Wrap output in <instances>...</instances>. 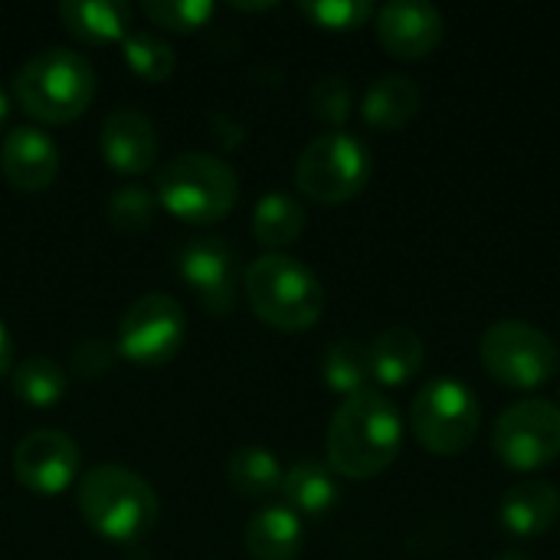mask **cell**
Returning a JSON list of instances; mask_svg holds the SVG:
<instances>
[{"label": "cell", "mask_w": 560, "mask_h": 560, "mask_svg": "<svg viewBox=\"0 0 560 560\" xmlns=\"http://www.w3.org/2000/svg\"><path fill=\"white\" fill-rule=\"evenodd\" d=\"M404 446V417L397 404L364 387L345 397L328 423V466L345 479H374L394 466Z\"/></svg>", "instance_id": "1"}, {"label": "cell", "mask_w": 560, "mask_h": 560, "mask_svg": "<svg viewBox=\"0 0 560 560\" xmlns=\"http://www.w3.org/2000/svg\"><path fill=\"white\" fill-rule=\"evenodd\" d=\"M75 505L85 525L115 545L141 541L158 522L154 489L135 469L115 463L82 472L75 489Z\"/></svg>", "instance_id": "2"}, {"label": "cell", "mask_w": 560, "mask_h": 560, "mask_svg": "<svg viewBox=\"0 0 560 560\" xmlns=\"http://www.w3.org/2000/svg\"><path fill=\"white\" fill-rule=\"evenodd\" d=\"M243 292L253 315L279 331H305L325 312L322 279L295 256L266 253L246 266Z\"/></svg>", "instance_id": "3"}, {"label": "cell", "mask_w": 560, "mask_h": 560, "mask_svg": "<svg viewBox=\"0 0 560 560\" xmlns=\"http://www.w3.org/2000/svg\"><path fill=\"white\" fill-rule=\"evenodd\" d=\"M95 85L98 82L92 62L69 46H49L30 56L13 75L16 102L33 118L49 125H66L79 118L92 105Z\"/></svg>", "instance_id": "4"}, {"label": "cell", "mask_w": 560, "mask_h": 560, "mask_svg": "<svg viewBox=\"0 0 560 560\" xmlns=\"http://www.w3.org/2000/svg\"><path fill=\"white\" fill-rule=\"evenodd\" d=\"M154 184L158 203L187 223H217L230 217L240 200L236 171L210 151H187L171 158L158 171Z\"/></svg>", "instance_id": "5"}, {"label": "cell", "mask_w": 560, "mask_h": 560, "mask_svg": "<svg viewBox=\"0 0 560 560\" xmlns=\"http://www.w3.org/2000/svg\"><path fill=\"white\" fill-rule=\"evenodd\" d=\"M410 427L423 450L436 456H459L479 436L482 404L466 381L433 377L413 394Z\"/></svg>", "instance_id": "6"}, {"label": "cell", "mask_w": 560, "mask_h": 560, "mask_svg": "<svg viewBox=\"0 0 560 560\" xmlns=\"http://www.w3.org/2000/svg\"><path fill=\"white\" fill-rule=\"evenodd\" d=\"M479 358L489 377L512 390H535L548 384L560 368L558 341L522 318H502L479 338Z\"/></svg>", "instance_id": "7"}, {"label": "cell", "mask_w": 560, "mask_h": 560, "mask_svg": "<svg viewBox=\"0 0 560 560\" xmlns=\"http://www.w3.org/2000/svg\"><path fill=\"white\" fill-rule=\"evenodd\" d=\"M374 161L371 148L351 131H325L312 138L295 161V184L318 203H345L364 190Z\"/></svg>", "instance_id": "8"}, {"label": "cell", "mask_w": 560, "mask_h": 560, "mask_svg": "<svg viewBox=\"0 0 560 560\" xmlns=\"http://www.w3.org/2000/svg\"><path fill=\"white\" fill-rule=\"evenodd\" d=\"M492 450L515 472L545 469L560 456V407L545 397L509 404L492 423Z\"/></svg>", "instance_id": "9"}, {"label": "cell", "mask_w": 560, "mask_h": 560, "mask_svg": "<svg viewBox=\"0 0 560 560\" xmlns=\"http://www.w3.org/2000/svg\"><path fill=\"white\" fill-rule=\"evenodd\" d=\"M187 318L177 299L148 292L128 305L118 325V354L138 368H164L184 345Z\"/></svg>", "instance_id": "10"}, {"label": "cell", "mask_w": 560, "mask_h": 560, "mask_svg": "<svg viewBox=\"0 0 560 560\" xmlns=\"http://www.w3.org/2000/svg\"><path fill=\"white\" fill-rule=\"evenodd\" d=\"M177 272L203 308H210L213 315H230L240 295V269H236V253L226 240L220 236L190 240L177 253Z\"/></svg>", "instance_id": "11"}, {"label": "cell", "mask_w": 560, "mask_h": 560, "mask_svg": "<svg viewBox=\"0 0 560 560\" xmlns=\"http://www.w3.org/2000/svg\"><path fill=\"white\" fill-rule=\"evenodd\" d=\"M82 453L62 430H33L13 453V476L36 495H59L79 476Z\"/></svg>", "instance_id": "12"}, {"label": "cell", "mask_w": 560, "mask_h": 560, "mask_svg": "<svg viewBox=\"0 0 560 560\" xmlns=\"http://www.w3.org/2000/svg\"><path fill=\"white\" fill-rule=\"evenodd\" d=\"M381 46L397 59H423L443 39V10L427 0H390L374 13Z\"/></svg>", "instance_id": "13"}, {"label": "cell", "mask_w": 560, "mask_h": 560, "mask_svg": "<svg viewBox=\"0 0 560 560\" xmlns=\"http://www.w3.org/2000/svg\"><path fill=\"white\" fill-rule=\"evenodd\" d=\"M0 171L16 190H43L59 174V148L36 125H16L3 135Z\"/></svg>", "instance_id": "14"}, {"label": "cell", "mask_w": 560, "mask_h": 560, "mask_svg": "<svg viewBox=\"0 0 560 560\" xmlns=\"http://www.w3.org/2000/svg\"><path fill=\"white\" fill-rule=\"evenodd\" d=\"M102 158L121 174H144L158 158V131L138 108H115L102 121Z\"/></svg>", "instance_id": "15"}, {"label": "cell", "mask_w": 560, "mask_h": 560, "mask_svg": "<svg viewBox=\"0 0 560 560\" xmlns=\"http://www.w3.org/2000/svg\"><path fill=\"white\" fill-rule=\"evenodd\" d=\"M560 518V492L548 479H522L499 502V522L509 535L538 538L548 535Z\"/></svg>", "instance_id": "16"}, {"label": "cell", "mask_w": 560, "mask_h": 560, "mask_svg": "<svg viewBox=\"0 0 560 560\" xmlns=\"http://www.w3.org/2000/svg\"><path fill=\"white\" fill-rule=\"evenodd\" d=\"M427 361V345L410 325H390L368 345L371 377L381 387H404L420 374Z\"/></svg>", "instance_id": "17"}, {"label": "cell", "mask_w": 560, "mask_h": 560, "mask_svg": "<svg viewBox=\"0 0 560 560\" xmlns=\"http://www.w3.org/2000/svg\"><path fill=\"white\" fill-rule=\"evenodd\" d=\"M420 105H423V92L410 75L384 72L368 85V92L361 98V115L374 128L397 131L420 112Z\"/></svg>", "instance_id": "18"}, {"label": "cell", "mask_w": 560, "mask_h": 560, "mask_svg": "<svg viewBox=\"0 0 560 560\" xmlns=\"http://www.w3.org/2000/svg\"><path fill=\"white\" fill-rule=\"evenodd\" d=\"M302 541V518L285 505H269L256 512L246 525V551L253 560H295Z\"/></svg>", "instance_id": "19"}, {"label": "cell", "mask_w": 560, "mask_h": 560, "mask_svg": "<svg viewBox=\"0 0 560 560\" xmlns=\"http://www.w3.org/2000/svg\"><path fill=\"white\" fill-rule=\"evenodd\" d=\"M59 16L66 30L85 43L125 39L131 30V7L118 0H62Z\"/></svg>", "instance_id": "20"}, {"label": "cell", "mask_w": 560, "mask_h": 560, "mask_svg": "<svg viewBox=\"0 0 560 560\" xmlns=\"http://www.w3.org/2000/svg\"><path fill=\"white\" fill-rule=\"evenodd\" d=\"M282 495H285V509H292L295 515H325L335 509L338 502V482L331 466L315 463V459H302L295 463L285 476H282Z\"/></svg>", "instance_id": "21"}, {"label": "cell", "mask_w": 560, "mask_h": 560, "mask_svg": "<svg viewBox=\"0 0 560 560\" xmlns=\"http://www.w3.org/2000/svg\"><path fill=\"white\" fill-rule=\"evenodd\" d=\"M305 223H308L305 207L292 194H282V190L259 197L253 210V236L272 253H279L282 246H292L305 233Z\"/></svg>", "instance_id": "22"}, {"label": "cell", "mask_w": 560, "mask_h": 560, "mask_svg": "<svg viewBox=\"0 0 560 560\" xmlns=\"http://www.w3.org/2000/svg\"><path fill=\"white\" fill-rule=\"evenodd\" d=\"M282 463L262 446H240L226 459V482L243 499H266L282 489Z\"/></svg>", "instance_id": "23"}, {"label": "cell", "mask_w": 560, "mask_h": 560, "mask_svg": "<svg viewBox=\"0 0 560 560\" xmlns=\"http://www.w3.org/2000/svg\"><path fill=\"white\" fill-rule=\"evenodd\" d=\"M322 377L341 397H351V394L364 390L368 381H371L368 345L358 341V338H338V341H331L325 348V358H322Z\"/></svg>", "instance_id": "24"}, {"label": "cell", "mask_w": 560, "mask_h": 560, "mask_svg": "<svg viewBox=\"0 0 560 560\" xmlns=\"http://www.w3.org/2000/svg\"><path fill=\"white\" fill-rule=\"evenodd\" d=\"M69 377L52 358H26L13 368V394L30 407H52L66 397Z\"/></svg>", "instance_id": "25"}, {"label": "cell", "mask_w": 560, "mask_h": 560, "mask_svg": "<svg viewBox=\"0 0 560 560\" xmlns=\"http://www.w3.org/2000/svg\"><path fill=\"white\" fill-rule=\"evenodd\" d=\"M121 56L144 82H164L177 69L174 46L154 30H128V36L121 39Z\"/></svg>", "instance_id": "26"}, {"label": "cell", "mask_w": 560, "mask_h": 560, "mask_svg": "<svg viewBox=\"0 0 560 560\" xmlns=\"http://www.w3.org/2000/svg\"><path fill=\"white\" fill-rule=\"evenodd\" d=\"M154 210H158V197H154L148 187H141V184H125V187H118V190L108 197L105 217H108V223H112L118 233H141V230L151 226Z\"/></svg>", "instance_id": "27"}, {"label": "cell", "mask_w": 560, "mask_h": 560, "mask_svg": "<svg viewBox=\"0 0 560 560\" xmlns=\"http://www.w3.org/2000/svg\"><path fill=\"white\" fill-rule=\"evenodd\" d=\"M299 10L325 30H354L377 13L371 0H302Z\"/></svg>", "instance_id": "28"}, {"label": "cell", "mask_w": 560, "mask_h": 560, "mask_svg": "<svg viewBox=\"0 0 560 560\" xmlns=\"http://www.w3.org/2000/svg\"><path fill=\"white\" fill-rule=\"evenodd\" d=\"M144 16L154 23V26H164V30H197L203 26L210 16H213V3L210 0H148L144 7Z\"/></svg>", "instance_id": "29"}, {"label": "cell", "mask_w": 560, "mask_h": 560, "mask_svg": "<svg viewBox=\"0 0 560 560\" xmlns=\"http://www.w3.org/2000/svg\"><path fill=\"white\" fill-rule=\"evenodd\" d=\"M312 112L328 125H345L354 112V92L345 75H322L312 85Z\"/></svg>", "instance_id": "30"}, {"label": "cell", "mask_w": 560, "mask_h": 560, "mask_svg": "<svg viewBox=\"0 0 560 560\" xmlns=\"http://www.w3.org/2000/svg\"><path fill=\"white\" fill-rule=\"evenodd\" d=\"M118 358H121L118 345H108L102 338H85L72 351V371L79 377H102V374H108L115 368Z\"/></svg>", "instance_id": "31"}, {"label": "cell", "mask_w": 560, "mask_h": 560, "mask_svg": "<svg viewBox=\"0 0 560 560\" xmlns=\"http://www.w3.org/2000/svg\"><path fill=\"white\" fill-rule=\"evenodd\" d=\"M13 368V338L7 331V325L0 322V377Z\"/></svg>", "instance_id": "32"}, {"label": "cell", "mask_w": 560, "mask_h": 560, "mask_svg": "<svg viewBox=\"0 0 560 560\" xmlns=\"http://www.w3.org/2000/svg\"><path fill=\"white\" fill-rule=\"evenodd\" d=\"M7 118H10V95L0 89V128L7 125Z\"/></svg>", "instance_id": "33"}, {"label": "cell", "mask_w": 560, "mask_h": 560, "mask_svg": "<svg viewBox=\"0 0 560 560\" xmlns=\"http://www.w3.org/2000/svg\"><path fill=\"white\" fill-rule=\"evenodd\" d=\"M495 560H532L525 551H515V548H509V551H499Z\"/></svg>", "instance_id": "34"}, {"label": "cell", "mask_w": 560, "mask_h": 560, "mask_svg": "<svg viewBox=\"0 0 560 560\" xmlns=\"http://www.w3.org/2000/svg\"><path fill=\"white\" fill-rule=\"evenodd\" d=\"M236 10H269L272 3H233Z\"/></svg>", "instance_id": "35"}]
</instances>
